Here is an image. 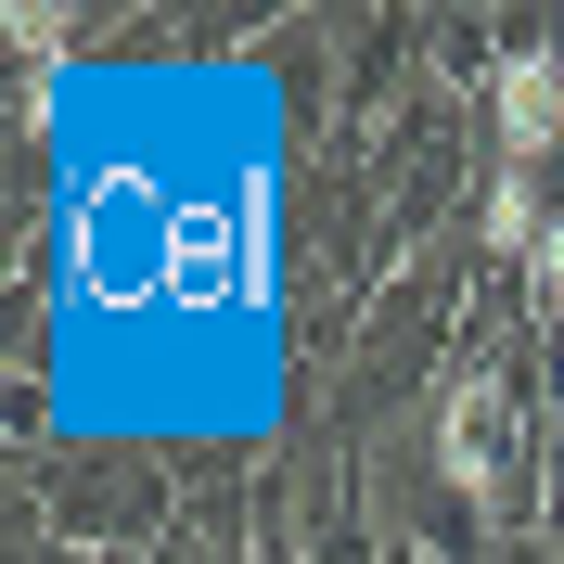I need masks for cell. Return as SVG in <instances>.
Instances as JSON below:
<instances>
[{"label": "cell", "mask_w": 564, "mask_h": 564, "mask_svg": "<svg viewBox=\"0 0 564 564\" xmlns=\"http://www.w3.org/2000/svg\"><path fill=\"white\" fill-rule=\"evenodd\" d=\"M475 218H488V245L527 270V257H539V231H552V206H539V167H488V206H475Z\"/></svg>", "instance_id": "3957f363"}, {"label": "cell", "mask_w": 564, "mask_h": 564, "mask_svg": "<svg viewBox=\"0 0 564 564\" xmlns=\"http://www.w3.org/2000/svg\"><path fill=\"white\" fill-rule=\"evenodd\" d=\"M488 129H500V167H539V154L564 141V52H552V39L500 52V77H488Z\"/></svg>", "instance_id": "6da1fadb"}, {"label": "cell", "mask_w": 564, "mask_h": 564, "mask_svg": "<svg viewBox=\"0 0 564 564\" xmlns=\"http://www.w3.org/2000/svg\"><path fill=\"white\" fill-rule=\"evenodd\" d=\"M436 475H449L462 500L500 488V386L488 372H449V386H436Z\"/></svg>", "instance_id": "7a4b0ae2"}, {"label": "cell", "mask_w": 564, "mask_h": 564, "mask_svg": "<svg viewBox=\"0 0 564 564\" xmlns=\"http://www.w3.org/2000/svg\"><path fill=\"white\" fill-rule=\"evenodd\" d=\"M527 295L564 321V206H552V231H539V257H527Z\"/></svg>", "instance_id": "277c9868"}]
</instances>
